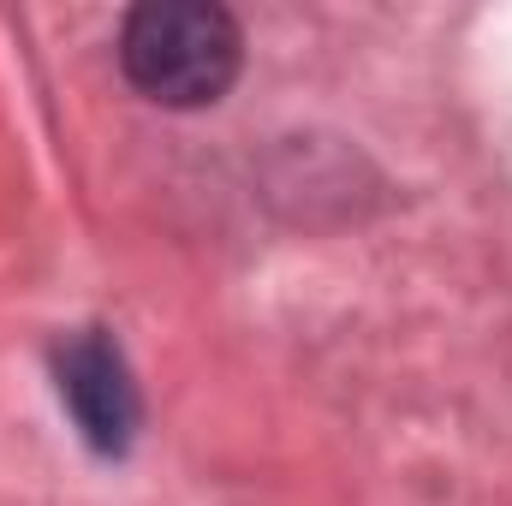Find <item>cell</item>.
Masks as SVG:
<instances>
[{
	"instance_id": "1",
	"label": "cell",
	"mask_w": 512,
	"mask_h": 506,
	"mask_svg": "<svg viewBox=\"0 0 512 506\" xmlns=\"http://www.w3.org/2000/svg\"><path fill=\"white\" fill-rule=\"evenodd\" d=\"M120 66L161 108H209L233 90L245 66V36L227 6L149 0L120 30Z\"/></svg>"
},
{
	"instance_id": "2",
	"label": "cell",
	"mask_w": 512,
	"mask_h": 506,
	"mask_svg": "<svg viewBox=\"0 0 512 506\" xmlns=\"http://www.w3.org/2000/svg\"><path fill=\"white\" fill-rule=\"evenodd\" d=\"M54 376H60V399L78 417L84 441L96 453H114L120 459L131 447V435H137V423H143V399H137L126 352L102 328H78L54 352Z\"/></svg>"
}]
</instances>
